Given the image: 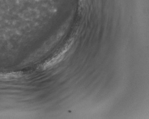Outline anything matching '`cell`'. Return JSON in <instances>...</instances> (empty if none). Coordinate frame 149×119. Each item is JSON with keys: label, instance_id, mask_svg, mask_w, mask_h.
Instances as JSON below:
<instances>
[{"label": "cell", "instance_id": "obj_2", "mask_svg": "<svg viewBox=\"0 0 149 119\" xmlns=\"http://www.w3.org/2000/svg\"><path fill=\"white\" fill-rule=\"evenodd\" d=\"M23 73L22 72H3L0 73V79L1 80H12L22 77Z\"/></svg>", "mask_w": 149, "mask_h": 119}, {"label": "cell", "instance_id": "obj_1", "mask_svg": "<svg viewBox=\"0 0 149 119\" xmlns=\"http://www.w3.org/2000/svg\"><path fill=\"white\" fill-rule=\"evenodd\" d=\"M67 48H65L61 51L58 54L56 55L52 58L46 61L42 65V69H45L54 66L59 63L64 58L65 52L67 51Z\"/></svg>", "mask_w": 149, "mask_h": 119}]
</instances>
